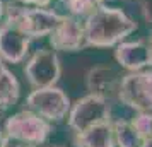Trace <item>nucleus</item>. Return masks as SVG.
Segmentation results:
<instances>
[{"instance_id": "nucleus-18", "label": "nucleus", "mask_w": 152, "mask_h": 147, "mask_svg": "<svg viewBox=\"0 0 152 147\" xmlns=\"http://www.w3.org/2000/svg\"><path fill=\"white\" fill-rule=\"evenodd\" d=\"M24 5H33V7H48L53 0H17Z\"/></svg>"}, {"instance_id": "nucleus-2", "label": "nucleus", "mask_w": 152, "mask_h": 147, "mask_svg": "<svg viewBox=\"0 0 152 147\" xmlns=\"http://www.w3.org/2000/svg\"><path fill=\"white\" fill-rule=\"evenodd\" d=\"M63 19V14L56 10H50L46 7H33L24 4H5V17L4 21L14 24L31 39H39L50 36L51 31Z\"/></svg>"}, {"instance_id": "nucleus-5", "label": "nucleus", "mask_w": 152, "mask_h": 147, "mask_svg": "<svg viewBox=\"0 0 152 147\" xmlns=\"http://www.w3.org/2000/svg\"><path fill=\"white\" fill-rule=\"evenodd\" d=\"M24 106L38 113L45 120H48L50 123H58L69 116L72 101L63 89L51 86V87L33 89L24 101Z\"/></svg>"}, {"instance_id": "nucleus-15", "label": "nucleus", "mask_w": 152, "mask_h": 147, "mask_svg": "<svg viewBox=\"0 0 152 147\" xmlns=\"http://www.w3.org/2000/svg\"><path fill=\"white\" fill-rule=\"evenodd\" d=\"M58 4L67 9L69 15L86 19L92 10H96L99 5H103L104 0H60Z\"/></svg>"}, {"instance_id": "nucleus-22", "label": "nucleus", "mask_w": 152, "mask_h": 147, "mask_svg": "<svg viewBox=\"0 0 152 147\" xmlns=\"http://www.w3.org/2000/svg\"><path fill=\"white\" fill-rule=\"evenodd\" d=\"M9 147H36V146H29V144H15V146H9Z\"/></svg>"}, {"instance_id": "nucleus-3", "label": "nucleus", "mask_w": 152, "mask_h": 147, "mask_svg": "<svg viewBox=\"0 0 152 147\" xmlns=\"http://www.w3.org/2000/svg\"><path fill=\"white\" fill-rule=\"evenodd\" d=\"M4 130L9 135V139L14 142L38 147L48 140L51 133V123L39 116L38 113L24 108L21 111L14 113L12 116L5 118Z\"/></svg>"}, {"instance_id": "nucleus-20", "label": "nucleus", "mask_w": 152, "mask_h": 147, "mask_svg": "<svg viewBox=\"0 0 152 147\" xmlns=\"http://www.w3.org/2000/svg\"><path fill=\"white\" fill-rule=\"evenodd\" d=\"M5 17V2L0 0V24H2V19Z\"/></svg>"}, {"instance_id": "nucleus-13", "label": "nucleus", "mask_w": 152, "mask_h": 147, "mask_svg": "<svg viewBox=\"0 0 152 147\" xmlns=\"http://www.w3.org/2000/svg\"><path fill=\"white\" fill-rule=\"evenodd\" d=\"M21 98V84L14 74L5 67V63H0V110L7 111L9 108L17 105Z\"/></svg>"}, {"instance_id": "nucleus-16", "label": "nucleus", "mask_w": 152, "mask_h": 147, "mask_svg": "<svg viewBox=\"0 0 152 147\" xmlns=\"http://www.w3.org/2000/svg\"><path fill=\"white\" fill-rule=\"evenodd\" d=\"M130 121L142 140L152 137V111H137Z\"/></svg>"}, {"instance_id": "nucleus-25", "label": "nucleus", "mask_w": 152, "mask_h": 147, "mask_svg": "<svg viewBox=\"0 0 152 147\" xmlns=\"http://www.w3.org/2000/svg\"><path fill=\"white\" fill-rule=\"evenodd\" d=\"M53 147H62V146H53Z\"/></svg>"}, {"instance_id": "nucleus-21", "label": "nucleus", "mask_w": 152, "mask_h": 147, "mask_svg": "<svg viewBox=\"0 0 152 147\" xmlns=\"http://www.w3.org/2000/svg\"><path fill=\"white\" fill-rule=\"evenodd\" d=\"M140 147H152V137L142 140V146H140Z\"/></svg>"}, {"instance_id": "nucleus-8", "label": "nucleus", "mask_w": 152, "mask_h": 147, "mask_svg": "<svg viewBox=\"0 0 152 147\" xmlns=\"http://www.w3.org/2000/svg\"><path fill=\"white\" fill-rule=\"evenodd\" d=\"M50 45L55 51H80L86 48V33H84V22L79 17L63 14V19L58 22L51 34Z\"/></svg>"}, {"instance_id": "nucleus-19", "label": "nucleus", "mask_w": 152, "mask_h": 147, "mask_svg": "<svg viewBox=\"0 0 152 147\" xmlns=\"http://www.w3.org/2000/svg\"><path fill=\"white\" fill-rule=\"evenodd\" d=\"M9 146H10V139L5 133L4 127H0V147H9Z\"/></svg>"}, {"instance_id": "nucleus-14", "label": "nucleus", "mask_w": 152, "mask_h": 147, "mask_svg": "<svg viewBox=\"0 0 152 147\" xmlns=\"http://www.w3.org/2000/svg\"><path fill=\"white\" fill-rule=\"evenodd\" d=\"M113 130H115V142L116 147H140L142 139L137 133L135 127L130 120H113Z\"/></svg>"}, {"instance_id": "nucleus-24", "label": "nucleus", "mask_w": 152, "mask_h": 147, "mask_svg": "<svg viewBox=\"0 0 152 147\" xmlns=\"http://www.w3.org/2000/svg\"><path fill=\"white\" fill-rule=\"evenodd\" d=\"M4 113H5V111H2V110H0V120L4 118Z\"/></svg>"}, {"instance_id": "nucleus-9", "label": "nucleus", "mask_w": 152, "mask_h": 147, "mask_svg": "<svg viewBox=\"0 0 152 147\" xmlns=\"http://www.w3.org/2000/svg\"><path fill=\"white\" fill-rule=\"evenodd\" d=\"M31 38L14 24L4 21L0 24V58L5 63H21L26 60Z\"/></svg>"}, {"instance_id": "nucleus-6", "label": "nucleus", "mask_w": 152, "mask_h": 147, "mask_svg": "<svg viewBox=\"0 0 152 147\" xmlns=\"http://www.w3.org/2000/svg\"><path fill=\"white\" fill-rule=\"evenodd\" d=\"M118 101L133 111H152V70H137L123 75Z\"/></svg>"}, {"instance_id": "nucleus-1", "label": "nucleus", "mask_w": 152, "mask_h": 147, "mask_svg": "<svg viewBox=\"0 0 152 147\" xmlns=\"http://www.w3.org/2000/svg\"><path fill=\"white\" fill-rule=\"evenodd\" d=\"M137 29V22L132 21L121 9L99 5L84 19L86 48H111L123 41Z\"/></svg>"}, {"instance_id": "nucleus-12", "label": "nucleus", "mask_w": 152, "mask_h": 147, "mask_svg": "<svg viewBox=\"0 0 152 147\" xmlns=\"http://www.w3.org/2000/svg\"><path fill=\"white\" fill-rule=\"evenodd\" d=\"M74 147H116L113 121L99 123L82 132H74Z\"/></svg>"}, {"instance_id": "nucleus-23", "label": "nucleus", "mask_w": 152, "mask_h": 147, "mask_svg": "<svg viewBox=\"0 0 152 147\" xmlns=\"http://www.w3.org/2000/svg\"><path fill=\"white\" fill-rule=\"evenodd\" d=\"M149 46H151V56H152V33L149 36Z\"/></svg>"}, {"instance_id": "nucleus-10", "label": "nucleus", "mask_w": 152, "mask_h": 147, "mask_svg": "<svg viewBox=\"0 0 152 147\" xmlns=\"http://www.w3.org/2000/svg\"><path fill=\"white\" fill-rule=\"evenodd\" d=\"M115 60L121 69L128 72H137L144 70L145 67L152 65L151 46L144 39H135V41H121L116 45L115 50Z\"/></svg>"}, {"instance_id": "nucleus-17", "label": "nucleus", "mask_w": 152, "mask_h": 147, "mask_svg": "<svg viewBox=\"0 0 152 147\" xmlns=\"http://www.w3.org/2000/svg\"><path fill=\"white\" fill-rule=\"evenodd\" d=\"M140 12L147 22H152V0H142L140 4Z\"/></svg>"}, {"instance_id": "nucleus-11", "label": "nucleus", "mask_w": 152, "mask_h": 147, "mask_svg": "<svg viewBox=\"0 0 152 147\" xmlns=\"http://www.w3.org/2000/svg\"><path fill=\"white\" fill-rule=\"evenodd\" d=\"M121 77L123 75H120L118 70L111 65H96L86 75V87L91 94H99L113 101V98L118 99Z\"/></svg>"}, {"instance_id": "nucleus-7", "label": "nucleus", "mask_w": 152, "mask_h": 147, "mask_svg": "<svg viewBox=\"0 0 152 147\" xmlns=\"http://www.w3.org/2000/svg\"><path fill=\"white\" fill-rule=\"evenodd\" d=\"M24 75L33 89L51 87L62 77V65L55 50H36L24 65Z\"/></svg>"}, {"instance_id": "nucleus-4", "label": "nucleus", "mask_w": 152, "mask_h": 147, "mask_svg": "<svg viewBox=\"0 0 152 147\" xmlns=\"http://www.w3.org/2000/svg\"><path fill=\"white\" fill-rule=\"evenodd\" d=\"M113 121L111 118V101L99 94H86L84 98L72 103L67 116V125L72 132H82L99 123Z\"/></svg>"}, {"instance_id": "nucleus-26", "label": "nucleus", "mask_w": 152, "mask_h": 147, "mask_svg": "<svg viewBox=\"0 0 152 147\" xmlns=\"http://www.w3.org/2000/svg\"><path fill=\"white\" fill-rule=\"evenodd\" d=\"M2 62H4V60H2V58H0V63H2Z\"/></svg>"}]
</instances>
